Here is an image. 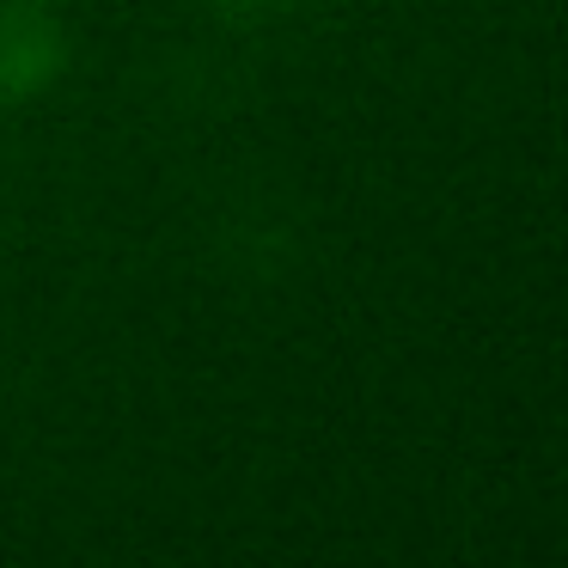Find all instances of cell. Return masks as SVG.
Returning a JSON list of instances; mask_svg holds the SVG:
<instances>
[{
  "label": "cell",
  "instance_id": "cell-2",
  "mask_svg": "<svg viewBox=\"0 0 568 568\" xmlns=\"http://www.w3.org/2000/svg\"><path fill=\"white\" fill-rule=\"evenodd\" d=\"M214 26H233V31H270V26H287V19L312 13L318 0H196Z\"/></svg>",
  "mask_w": 568,
  "mask_h": 568
},
{
  "label": "cell",
  "instance_id": "cell-1",
  "mask_svg": "<svg viewBox=\"0 0 568 568\" xmlns=\"http://www.w3.org/2000/svg\"><path fill=\"white\" fill-rule=\"evenodd\" d=\"M74 68V31L50 0H0V111L50 99Z\"/></svg>",
  "mask_w": 568,
  "mask_h": 568
}]
</instances>
